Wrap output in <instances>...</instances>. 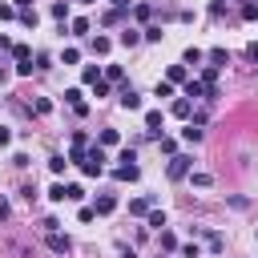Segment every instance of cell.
Wrapping results in <instances>:
<instances>
[{"label":"cell","instance_id":"obj_1","mask_svg":"<svg viewBox=\"0 0 258 258\" xmlns=\"http://www.w3.org/2000/svg\"><path fill=\"white\" fill-rule=\"evenodd\" d=\"M81 169H85V177H97V173L105 169V153H101V145H93V149L85 153V161H81Z\"/></svg>","mask_w":258,"mask_h":258},{"label":"cell","instance_id":"obj_2","mask_svg":"<svg viewBox=\"0 0 258 258\" xmlns=\"http://www.w3.org/2000/svg\"><path fill=\"white\" fill-rule=\"evenodd\" d=\"M44 246H48L52 254H69V250H73V242H69L60 230H48V234H44Z\"/></svg>","mask_w":258,"mask_h":258},{"label":"cell","instance_id":"obj_3","mask_svg":"<svg viewBox=\"0 0 258 258\" xmlns=\"http://www.w3.org/2000/svg\"><path fill=\"white\" fill-rule=\"evenodd\" d=\"M189 161H194V157L173 153V157H169V177H173V181H177V177H185V173H189Z\"/></svg>","mask_w":258,"mask_h":258},{"label":"cell","instance_id":"obj_4","mask_svg":"<svg viewBox=\"0 0 258 258\" xmlns=\"http://www.w3.org/2000/svg\"><path fill=\"white\" fill-rule=\"evenodd\" d=\"M137 173H141L137 165H117V169H113V177H117V181H137Z\"/></svg>","mask_w":258,"mask_h":258},{"label":"cell","instance_id":"obj_5","mask_svg":"<svg viewBox=\"0 0 258 258\" xmlns=\"http://www.w3.org/2000/svg\"><path fill=\"white\" fill-rule=\"evenodd\" d=\"M93 210H97V214H113V210H117V198H113V194H101Z\"/></svg>","mask_w":258,"mask_h":258},{"label":"cell","instance_id":"obj_6","mask_svg":"<svg viewBox=\"0 0 258 258\" xmlns=\"http://www.w3.org/2000/svg\"><path fill=\"white\" fill-rule=\"evenodd\" d=\"M121 105H125V109H141V97H137V93L125 85V89H121Z\"/></svg>","mask_w":258,"mask_h":258},{"label":"cell","instance_id":"obj_7","mask_svg":"<svg viewBox=\"0 0 258 258\" xmlns=\"http://www.w3.org/2000/svg\"><path fill=\"white\" fill-rule=\"evenodd\" d=\"M145 129L149 133H161V109H149L145 113Z\"/></svg>","mask_w":258,"mask_h":258},{"label":"cell","instance_id":"obj_8","mask_svg":"<svg viewBox=\"0 0 258 258\" xmlns=\"http://www.w3.org/2000/svg\"><path fill=\"white\" fill-rule=\"evenodd\" d=\"M153 210V198H137V202H129V214H149Z\"/></svg>","mask_w":258,"mask_h":258},{"label":"cell","instance_id":"obj_9","mask_svg":"<svg viewBox=\"0 0 258 258\" xmlns=\"http://www.w3.org/2000/svg\"><path fill=\"white\" fill-rule=\"evenodd\" d=\"M117 40H121V44H125V48H133V44H137V40H141V32H137V28H125V32H121V36H117Z\"/></svg>","mask_w":258,"mask_h":258},{"label":"cell","instance_id":"obj_10","mask_svg":"<svg viewBox=\"0 0 258 258\" xmlns=\"http://www.w3.org/2000/svg\"><path fill=\"white\" fill-rule=\"evenodd\" d=\"M81 81H85V85H97V81H101V69H97V64H85Z\"/></svg>","mask_w":258,"mask_h":258},{"label":"cell","instance_id":"obj_11","mask_svg":"<svg viewBox=\"0 0 258 258\" xmlns=\"http://www.w3.org/2000/svg\"><path fill=\"white\" fill-rule=\"evenodd\" d=\"M165 81H169V85H177V81H185V64H169V73H165Z\"/></svg>","mask_w":258,"mask_h":258},{"label":"cell","instance_id":"obj_12","mask_svg":"<svg viewBox=\"0 0 258 258\" xmlns=\"http://www.w3.org/2000/svg\"><path fill=\"white\" fill-rule=\"evenodd\" d=\"M109 48H113V40H109V36H93V52H101V56H105Z\"/></svg>","mask_w":258,"mask_h":258},{"label":"cell","instance_id":"obj_13","mask_svg":"<svg viewBox=\"0 0 258 258\" xmlns=\"http://www.w3.org/2000/svg\"><path fill=\"white\" fill-rule=\"evenodd\" d=\"M185 97H206V85L202 81H185Z\"/></svg>","mask_w":258,"mask_h":258},{"label":"cell","instance_id":"obj_14","mask_svg":"<svg viewBox=\"0 0 258 258\" xmlns=\"http://www.w3.org/2000/svg\"><path fill=\"white\" fill-rule=\"evenodd\" d=\"M181 137H185L189 145H198V141H202V129H198V125H185V129H181Z\"/></svg>","mask_w":258,"mask_h":258},{"label":"cell","instance_id":"obj_15","mask_svg":"<svg viewBox=\"0 0 258 258\" xmlns=\"http://www.w3.org/2000/svg\"><path fill=\"white\" fill-rule=\"evenodd\" d=\"M81 198H85L81 185H64V202H81Z\"/></svg>","mask_w":258,"mask_h":258},{"label":"cell","instance_id":"obj_16","mask_svg":"<svg viewBox=\"0 0 258 258\" xmlns=\"http://www.w3.org/2000/svg\"><path fill=\"white\" fill-rule=\"evenodd\" d=\"M242 16H246V20H258V0H246V4H242Z\"/></svg>","mask_w":258,"mask_h":258},{"label":"cell","instance_id":"obj_17","mask_svg":"<svg viewBox=\"0 0 258 258\" xmlns=\"http://www.w3.org/2000/svg\"><path fill=\"white\" fill-rule=\"evenodd\" d=\"M52 16L64 24V20H69V4H60V0H56V4H52Z\"/></svg>","mask_w":258,"mask_h":258},{"label":"cell","instance_id":"obj_18","mask_svg":"<svg viewBox=\"0 0 258 258\" xmlns=\"http://www.w3.org/2000/svg\"><path fill=\"white\" fill-rule=\"evenodd\" d=\"M20 24H24V28H36V12L24 8V12H20Z\"/></svg>","mask_w":258,"mask_h":258},{"label":"cell","instance_id":"obj_19","mask_svg":"<svg viewBox=\"0 0 258 258\" xmlns=\"http://www.w3.org/2000/svg\"><path fill=\"white\" fill-rule=\"evenodd\" d=\"M85 32H89V20L77 16V20H73V36H85Z\"/></svg>","mask_w":258,"mask_h":258},{"label":"cell","instance_id":"obj_20","mask_svg":"<svg viewBox=\"0 0 258 258\" xmlns=\"http://www.w3.org/2000/svg\"><path fill=\"white\" fill-rule=\"evenodd\" d=\"M12 56H16V60H32V52H28V44H12Z\"/></svg>","mask_w":258,"mask_h":258},{"label":"cell","instance_id":"obj_21","mask_svg":"<svg viewBox=\"0 0 258 258\" xmlns=\"http://www.w3.org/2000/svg\"><path fill=\"white\" fill-rule=\"evenodd\" d=\"M206 56H210V60H214V64H226V60H230V56H226V48H210V52H206Z\"/></svg>","mask_w":258,"mask_h":258},{"label":"cell","instance_id":"obj_22","mask_svg":"<svg viewBox=\"0 0 258 258\" xmlns=\"http://www.w3.org/2000/svg\"><path fill=\"white\" fill-rule=\"evenodd\" d=\"M153 97H173V85H169V81H157V89H153Z\"/></svg>","mask_w":258,"mask_h":258},{"label":"cell","instance_id":"obj_23","mask_svg":"<svg viewBox=\"0 0 258 258\" xmlns=\"http://www.w3.org/2000/svg\"><path fill=\"white\" fill-rule=\"evenodd\" d=\"M173 117H189V101H185V97L173 101Z\"/></svg>","mask_w":258,"mask_h":258},{"label":"cell","instance_id":"obj_24","mask_svg":"<svg viewBox=\"0 0 258 258\" xmlns=\"http://www.w3.org/2000/svg\"><path fill=\"white\" fill-rule=\"evenodd\" d=\"M64 165H69V161H64L60 153H56V157H48V169H52V173H64Z\"/></svg>","mask_w":258,"mask_h":258},{"label":"cell","instance_id":"obj_25","mask_svg":"<svg viewBox=\"0 0 258 258\" xmlns=\"http://www.w3.org/2000/svg\"><path fill=\"white\" fill-rule=\"evenodd\" d=\"M194 185H198V189H210L214 177H210V173H194Z\"/></svg>","mask_w":258,"mask_h":258},{"label":"cell","instance_id":"obj_26","mask_svg":"<svg viewBox=\"0 0 258 258\" xmlns=\"http://www.w3.org/2000/svg\"><path fill=\"white\" fill-rule=\"evenodd\" d=\"M149 226L161 230V226H165V214H161V210H149Z\"/></svg>","mask_w":258,"mask_h":258},{"label":"cell","instance_id":"obj_27","mask_svg":"<svg viewBox=\"0 0 258 258\" xmlns=\"http://www.w3.org/2000/svg\"><path fill=\"white\" fill-rule=\"evenodd\" d=\"M133 16H137V20H149V16H153V8H149V4H137V8H133Z\"/></svg>","mask_w":258,"mask_h":258},{"label":"cell","instance_id":"obj_28","mask_svg":"<svg viewBox=\"0 0 258 258\" xmlns=\"http://www.w3.org/2000/svg\"><path fill=\"white\" fill-rule=\"evenodd\" d=\"M141 36H145V40H161V28H157V24H149V28H141Z\"/></svg>","mask_w":258,"mask_h":258},{"label":"cell","instance_id":"obj_29","mask_svg":"<svg viewBox=\"0 0 258 258\" xmlns=\"http://www.w3.org/2000/svg\"><path fill=\"white\" fill-rule=\"evenodd\" d=\"M77 60H81V52H77V48H64V56H60V64H77Z\"/></svg>","mask_w":258,"mask_h":258},{"label":"cell","instance_id":"obj_30","mask_svg":"<svg viewBox=\"0 0 258 258\" xmlns=\"http://www.w3.org/2000/svg\"><path fill=\"white\" fill-rule=\"evenodd\" d=\"M202 56H206V52H202V48H185V64H198V60H202Z\"/></svg>","mask_w":258,"mask_h":258},{"label":"cell","instance_id":"obj_31","mask_svg":"<svg viewBox=\"0 0 258 258\" xmlns=\"http://www.w3.org/2000/svg\"><path fill=\"white\" fill-rule=\"evenodd\" d=\"M101 145H117V129H101Z\"/></svg>","mask_w":258,"mask_h":258},{"label":"cell","instance_id":"obj_32","mask_svg":"<svg viewBox=\"0 0 258 258\" xmlns=\"http://www.w3.org/2000/svg\"><path fill=\"white\" fill-rule=\"evenodd\" d=\"M161 250H177V238H173V234H165V230H161Z\"/></svg>","mask_w":258,"mask_h":258},{"label":"cell","instance_id":"obj_33","mask_svg":"<svg viewBox=\"0 0 258 258\" xmlns=\"http://www.w3.org/2000/svg\"><path fill=\"white\" fill-rule=\"evenodd\" d=\"M12 16H20L16 4H0V20H12Z\"/></svg>","mask_w":258,"mask_h":258},{"label":"cell","instance_id":"obj_34","mask_svg":"<svg viewBox=\"0 0 258 258\" xmlns=\"http://www.w3.org/2000/svg\"><path fill=\"white\" fill-rule=\"evenodd\" d=\"M93 97H109V81H97L93 85Z\"/></svg>","mask_w":258,"mask_h":258},{"label":"cell","instance_id":"obj_35","mask_svg":"<svg viewBox=\"0 0 258 258\" xmlns=\"http://www.w3.org/2000/svg\"><path fill=\"white\" fill-rule=\"evenodd\" d=\"M48 198H52V202H64V185H60V181H56V185H52V189H48Z\"/></svg>","mask_w":258,"mask_h":258},{"label":"cell","instance_id":"obj_36","mask_svg":"<svg viewBox=\"0 0 258 258\" xmlns=\"http://www.w3.org/2000/svg\"><path fill=\"white\" fill-rule=\"evenodd\" d=\"M109 4H113V12H125L129 8V0H109Z\"/></svg>","mask_w":258,"mask_h":258},{"label":"cell","instance_id":"obj_37","mask_svg":"<svg viewBox=\"0 0 258 258\" xmlns=\"http://www.w3.org/2000/svg\"><path fill=\"white\" fill-rule=\"evenodd\" d=\"M246 56H250V60H254V64H258V40H254V44H250V48H246Z\"/></svg>","mask_w":258,"mask_h":258},{"label":"cell","instance_id":"obj_38","mask_svg":"<svg viewBox=\"0 0 258 258\" xmlns=\"http://www.w3.org/2000/svg\"><path fill=\"white\" fill-rule=\"evenodd\" d=\"M8 141H12V133H8L4 125H0V145H8Z\"/></svg>","mask_w":258,"mask_h":258},{"label":"cell","instance_id":"obj_39","mask_svg":"<svg viewBox=\"0 0 258 258\" xmlns=\"http://www.w3.org/2000/svg\"><path fill=\"white\" fill-rule=\"evenodd\" d=\"M4 218H8V202L0 198V222H4Z\"/></svg>","mask_w":258,"mask_h":258},{"label":"cell","instance_id":"obj_40","mask_svg":"<svg viewBox=\"0 0 258 258\" xmlns=\"http://www.w3.org/2000/svg\"><path fill=\"white\" fill-rule=\"evenodd\" d=\"M16 8H20V12H24V8H32V0H16Z\"/></svg>","mask_w":258,"mask_h":258},{"label":"cell","instance_id":"obj_41","mask_svg":"<svg viewBox=\"0 0 258 258\" xmlns=\"http://www.w3.org/2000/svg\"><path fill=\"white\" fill-rule=\"evenodd\" d=\"M0 81H4V69H0Z\"/></svg>","mask_w":258,"mask_h":258},{"label":"cell","instance_id":"obj_42","mask_svg":"<svg viewBox=\"0 0 258 258\" xmlns=\"http://www.w3.org/2000/svg\"><path fill=\"white\" fill-rule=\"evenodd\" d=\"M89 4H97V0H89Z\"/></svg>","mask_w":258,"mask_h":258}]
</instances>
